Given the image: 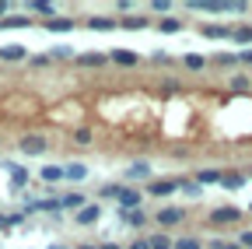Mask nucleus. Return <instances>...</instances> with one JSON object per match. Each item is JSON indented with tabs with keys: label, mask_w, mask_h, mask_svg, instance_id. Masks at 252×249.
<instances>
[{
	"label": "nucleus",
	"mask_w": 252,
	"mask_h": 249,
	"mask_svg": "<svg viewBox=\"0 0 252 249\" xmlns=\"http://www.w3.org/2000/svg\"><path fill=\"white\" fill-rule=\"evenodd\" d=\"M53 249H63V246H53Z\"/></svg>",
	"instance_id": "79ce46f5"
},
{
	"label": "nucleus",
	"mask_w": 252,
	"mask_h": 249,
	"mask_svg": "<svg viewBox=\"0 0 252 249\" xmlns=\"http://www.w3.org/2000/svg\"><path fill=\"white\" fill-rule=\"evenodd\" d=\"M231 88H235V91H249V88H252V77H249V74H235V77H231Z\"/></svg>",
	"instance_id": "f3484780"
},
{
	"label": "nucleus",
	"mask_w": 252,
	"mask_h": 249,
	"mask_svg": "<svg viewBox=\"0 0 252 249\" xmlns=\"http://www.w3.org/2000/svg\"><path fill=\"white\" fill-rule=\"evenodd\" d=\"M220 186L224 190H238V186H245V176L242 172H220Z\"/></svg>",
	"instance_id": "1a4fd4ad"
},
{
	"label": "nucleus",
	"mask_w": 252,
	"mask_h": 249,
	"mask_svg": "<svg viewBox=\"0 0 252 249\" xmlns=\"http://www.w3.org/2000/svg\"><path fill=\"white\" fill-rule=\"evenodd\" d=\"M98 214H102L98 207H94V204H88V207H81V211L74 214V221H77V225H94V221H98Z\"/></svg>",
	"instance_id": "423d86ee"
},
{
	"label": "nucleus",
	"mask_w": 252,
	"mask_h": 249,
	"mask_svg": "<svg viewBox=\"0 0 252 249\" xmlns=\"http://www.w3.org/2000/svg\"><path fill=\"white\" fill-rule=\"evenodd\" d=\"M28 182V172H21V169H14V186H25Z\"/></svg>",
	"instance_id": "2f4dec72"
},
{
	"label": "nucleus",
	"mask_w": 252,
	"mask_h": 249,
	"mask_svg": "<svg viewBox=\"0 0 252 249\" xmlns=\"http://www.w3.org/2000/svg\"><path fill=\"white\" fill-rule=\"evenodd\" d=\"M0 225H7V217H0Z\"/></svg>",
	"instance_id": "a19ab883"
},
{
	"label": "nucleus",
	"mask_w": 252,
	"mask_h": 249,
	"mask_svg": "<svg viewBox=\"0 0 252 249\" xmlns=\"http://www.w3.org/2000/svg\"><path fill=\"white\" fill-rule=\"evenodd\" d=\"M102 249H119V246H116V242H105V246H102Z\"/></svg>",
	"instance_id": "58836bf2"
},
{
	"label": "nucleus",
	"mask_w": 252,
	"mask_h": 249,
	"mask_svg": "<svg viewBox=\"0 0 252 249\" xmlns=\"http://www.w3.org/2000/svg\"><path fill=\"white\" fill-rule=\"evenodd\" d=\"M81 249H102V246H91V242H81Z\"/></svg>",
	"instance_id": "4c0bfd02"
},
{
	"label": "nucleus",
	"mask_w": 252,
	"mask_h": 249,
	"mask_svg": "<svg viewBox=\"0 0 252 249\" xmlns=\"http://www.w3.org/2000/svg\"><path fill=\"white\" fill-rule=\"evenodd\" d=\"M32 11H39V14H53V4H32Z\"/></svg>",
	"instance_id": "72a5a7b5"
},
{
	"label": "nucleus",
	"mask_w": 252,
	"mask_h": 249,
	"mask_svg": "<svg viewBox=\"0 0 252 249\" xmlns=\"http://www.w3.org/2000/svg\"><path fill=\"white\" fill-rule=\"evenodd\" d=\"M63 207H77V211H81V207H88V204H84L81 193H67V197H63Z\"/></svg>",
	"instance_id": "aec40b11"
},
{
	"label": "nucleus",
	"mask_w": 252,
	"mask_h": 249,
	"mask_svg": "<svg viewBox=\"0 0 252 249\" xmlns=\"http://www.w3.org/2000/svg\"><path fill=\"white\" fill-rule=\"evenodd\" d=\"M126 249H151V239H137V242H130Z\"/></svg>",
	"instance_id": "7c9ffc66"
},
{
	"label": "nucleus",
	"mask_w": 252,
	"mask_h": 249,
	"mask_svg": "<svg viewBox=\"0 0 252 249\" xmlns=\"http://www.w3.org/2000/svg\"><path fill=\"white\" fill-rule=\"evenodd\" d=\"M182 217H186V211H182V207H161V211L154 214V221L161 225V228H172V225H179V221H182Z\"/></svg>",
	"instance_id": "7ed1b4c3"
},
{
	"label": "nucleus",
	"mask_w": 252,
	"mask_h": 249,
	"mask_svg": "<svg viewBox=\"0 0 252 249\" xmlns=\"http://www.w3.org/2000/svg\"><path fill=\"white\" fill-rule=\"evenodd\" d=\"M235 221H242V211L238 207H217L214 214H210V225H235Z\"/></svg>",
	"instance_id": "f03ea898"
},
{
	"label": "nucleus",
	"mask_w": 252,
	"mask_h": 249,
	"mask_svg": "<svg viewBox=\"0 0 252 249\" xmlns=\"http://www.w3.org/2000/svg\"><path fill=\"white\" fill-rule=\"evenodd\" d=\"M46 28H49V32H70L74 21H70V18H49V21H46Z\"/></svg>",
	"instance_id": "f8f14e48"
},
{
	"label": "nucleus",
	"mask_w": 252,
	"mask_h": 249,
	"mask_svg": "<svg viewBox=\"0 0 252 249\" xmlns=\"http://www.w3.org/2000/svg\"><path fill=\"white\" fill-rule=\"evenodd\" d=\"M203 36H207V39H224V36H235V32H231V28H224V25H207Z\"/></svg>",
	"instance_id": "ddd939ff"
},
{
	"label": "nucleus",
	"mask_w": 252,
	"mask_h": 249,
	"mask_svg": "<svg viewBox=\"0 0 252 249\" xmlns=\"http://www.w3.org/2000/svg\"><path fill=\"white\" fill-rule=\"evenodd\" d=\"M249 176H252V172H249Z\"/></svg>",
	"instance_id": "37998d69"
},
{
	"label": "nucleus",
	"mask_w": 252,
	"mask_h": 249,
	"mask_svg": "<svg viewBox=\"0 0 252 249\" xmlns=\"http://www.w3.org/2000/svg\"><path fill=\"white\" fill-rule=\"evenodd\" d=\"M147 25H151L147 18H126L123 21V28H147Z\"/></svg>",
	"instance_id": "a878e982"
},
{
	"label": "nucleus",
	"mask_w": 252,
	"mask_h": 249,
	"mask_svg": "<svg viewBox=\"0 0 252 249\" xmlns=\"http://www.w3.org/2000/svg\"><path fill=\"white\" fill-rule=\"evenodd\" d=\"M119 193H123V186H102V197H112V200H119Z\"/></svg>",
	"instance_id": "cd10ccee"
},
{
	"label": "nucleus",
	"mask_w": 252,
	"mask_h": 249,
	"mask_svg": "<svg viewBox=\"0 0 252 249\" xmlns=\"http://www.w3.org/2000/svg\"><path fill=\"white\" fill-rule=\"evenodd\" d=\"M196 182H220V172L217 169H203V172H196Z\"/></svg>",
	"instance_id": "6ab92c4d"
},
{
	"label": "nucleus",
	"mask_w": 252,
	"mask_h": 249,
	"mask_svg": "<svg viewBox=\"0 0 252 249\" xmlns=\"http://www.w3.org/2000/svg\"><path fill=\"white\" fill-rule=\"evenodd\" d=\"M63 176H67V172L56 169V165H46V169H42V179H46V182H60Z\"/></svg>",
	"instance_id": "dca6fc26"
},
{
	"label": "nucleus",
	"mask_w": 252,
	"mask_h": 249,
	"mask_svg": "<svg viewBox=\"0 0 252 249\" xmlns=\"http://www.w3.org/2000/svg\"><path fill=\"white\" fill-rule=\"evenodd\" d=\"M242 64H252V49H245V53H242Z\"/></svg>",
	"instance_id": "e433bc0d"
},
{
	"label": "nucleus",
	"mask_w": 252,
	"mask_h": 249,
	"mask_svg": "<svg viewBox=\"0 0 252 249\" xmlns=\"http://www.w3.org/2000/svg\"><path fill=\"white\" fill-rule=\"evenodd\" d=\"M158 28H161V32H179V28H182V21H179V18H165Z\"/></svg>",
	"instance_id": "5701e85b"
},
{
	"label": "nucleus",
	"mask_w": 252,
	"mask_h": 249,
	"mask_svg": "<svg viewBox=\"0 0 252 249\" xmlns=\"http://www.w3.org/2000/svg\"><path fill=\"white\" fill-rule=\"evenodd\" d=\"M18 147H21L25 154H42V151L49 147V141H46L42 134H25V137L18 141Z\"/></svg>",
	"instance_id": "f257e3e1"
},
{
	"label": "nucleus",
	"mask_w": 252,
	"mask_h": 249,
	"mask_svg": "<svg viewBox=\"0 0 252 249\" xmlns=\"http://www.w3.org/2000/svg\"><path fill=\"white\" fill-rule=\"evenodd\" d=\"M0 60H7V64H14V60H28V49L25 46H4V49H0Z\"/></svg>",
	"instance_id": "6e6552de"
},
{
	"label": "nucleus",
	"mask_w": 252,
	"mask_h": 249,
	"mask_svg": "<svg viewBox=\"0 0 252 249\" xmlns=\"http://www.w3.org/2000/svg\"><path fill=\"white\" fill-rule=\"evenodd\" d=\"M70 137H74V144H91V130H88V127H77Z\"/></svg>",
	"instance_id": "4be33fe9"
},
{
	"label": "nucleus",
	"mask_w": 252,
	"mask_h": 249,
	"mask_svg": "<svg viewBox=\"0 0 252 249\" xmlns=\"http://www.w3.org/2000/svg\"><path fill=\"white\" fill-rule=\"evenodd\" d=\"M130 176H147V165L140 162V165H130Z\"/></svg>",
	"instance_id": "c9c22d12"
},
{
	"label": "nucleus",
	"mask_w": 252,
	"mask_h": 249,
	"mask_svg": "<svg viewBox=\"0 0 252 249\" xmlns=\"http://www.w3.org/2000/svg\"><path fill=\"white\" fill-rule=\"evenodd\" d=\"M151 249H175V239H168V232L151 235Z\"/></svg>",
	"instance_id": "4468645a"
},
{
	"label": "nucleus",
	"mask_w": 252,
	"mask_h": 249,
	"mask_svg": "<svg viewBox=\"0 0 252 249\" xmlns=\"http://www.w3.org/2000/svg\"><path fill=\"white\" fill-rule=\"evenodd\" d=\"M175 249H203V242L196 235H182V239H175Z\"/></svg>",
	"instance_id": "2eb2a0df"
},
{
	"label": "nucleus",
	"mask_w": 252,
	"mask_h": 249,
	"mask_svg": "<svg viewBox=\"0 0 252 249\" xmlns=\"http://www.w3.org/2000/svg\"><path fill=\"white\" fill-rule=\"evenodd\" d=\"M32 67H49V56H32Z\"/></svg>",
	"instance_id": "f704fd0d"
},
{
	"label": "nucleus",
	"mask_w": 252,
	"mask_h": 249,
	"mask_svg": "<svg viewBox=\"0 0 252 249\" xmlns=\"http://www.w3.org/2000/svg\"><path fill=\"white\" fill-rule=\"evenodd\" d=\"M235 60H242V56H231V53H217V64H220V67H231Z\"/></svg>",
	"instance_id": "bb28decb"
},
{
	"label": "nucleus",
	"mask_w": 252,
	"mask_h": 249,
	"mask_svg": "<svg viewBox=\"0 0 252 249\" xmlns=\"http://www.w3.org/2000/svg\"><path fill=\"white\" fill-rule=\"evenodd\" d=\"M186 67H189V71H203V56H193V53H189V56H186Z\"/></svg>",
	"instance_id": "393cba45"
},
{
	"label": "nucleus",
	"mask_w": 252,
	"mask_h": 249,
	"mask_svg": "<svg viewBox=\"0 0 252 249\" xmlns=\"http://www.w3.org/2000/svg\"><path fill=\"white\" fill-rule=\"evenodd\" d=\"M119 207H123V211H140V190H133V186H123Z\"/></svg>",
	"instance_id": "39448f33"
},
{
	"label": "nucleus",
	"mask_w": 252,
	"mask_h": 249,
	"mask_svg": "<svg viewBox=\"0 0 252 249\" xmlns=\"http://www.w3.org/2000/svg\"><path fill=\"white\" fill-rule=\"evenodd\" d=\"M67 176L70 179H84V165H67Z\"/></svg>",
	"instance_id": "c756f323"
},
{
	"label": "nucleus",
	"mask_w": 252,
	"mask_h": 249,
	"mask_svg": "<svg viewBox=\"0 0 252 249\" xmlns=\"http://www.w3.org/2000/svg\"><path fill=\"white\" fill-rule=\"evenodd\" d=\"M32 18H25V14H14V18H7V21H0V28H21V25H28Z\"/></svg>",
	"instance_id": "412c9836"
},
{
	"label": "nucleus",
	"mask_w": 252,
	"mask_h": 249,
	"mask_svg": "<svg viewBox=\"0 0 252 249\" xmlns=\"http://www.w3.org/2000/svg\"><path fill=\"white\" fill-rule=\"evenodd\" d=\"M123 217H126L130 225H137V228H140V225L147 221V214H144V211H123Z\"/></svg>",
	"instance_id": "a211bd4d"
},
{
	"label": "nucleus",
	"mask_w": 252,
	"mask_h": 249,
	"mask_svg": "<svg viewBox=\"0 0 252 249\" xmlns=\"http://www.w3.org/2000/svg\"><path fill=\"white\" fill-rule=\"evenodd\" d=\"M112 64H119V67H137V53H130V49H116V53H112Z\"/></svg>",
	"instance_id": "9d476101"
},
{
	"label": "nucleus",
	"mask_w": 252,
	"mask_h": 249,
	"mask_svg": "<svg viewBox=\"0 0 252 249\" xmlns=\"http://www.w3.org/2000/svg\"><path fill=\"white\" fill-rule=\"evenodd\" d=\"M179 186H186V182H175V179H154L151 186H147V193H154V197H168V193H175Z\"/></svg>",
	"instance_id": "20e7f679"
},
{
	"label": "nucleus",
	"mask_w": 252,
	"mask_h": 249,
	"mask_svg": "<svg viewBox=\"0 0 252 249\" xmlns=\"http://www.w3.org/2000/svg\"><path fill=\"white\" fill-rule=\"evenodd\" d=\"M88 28H94V32H112L116 21H112V18H102V14H94V18H88Z\"/></svg>",
	"instance_id": "9b49d317"
},
{
	"label": "nucleus",
	"mask_w": 252,
	"mask_h": 249,
	"mask_svg": "<svg viewBox=\"0 0 252 249\" xmlns=\"http://www.w3.org/2000/svg\"><path fill=\"white\" fill-rule=\"evenodd\" d=\"M235 42H252V28H235Z\"/></svg>",
	"instance_id": "b1692460"
},
{
	"label": "nucleus",
	"mask_w": 252,
	"mask_h": 249,
	"mask_svg": "<svg viewBox=\"0 0 252 249\" xmlns=\"http://www.w3.org/2000/svg\"><path fill=\"white\" fill-rule=\"evenodd\" d=\"M238 242H242V249H252V232H242Z\"/></svg>",
	"instance_id": "473e14b6"
},
{
	"label": "nucleus",
	"mask_w": 252,
	"mask_h": 249,
	"mask_svg": "<svg viewBox=\"0 0 252 249\" xmlns=\"http://www.w3.org/2000/svg\"><path fill=\"white\" fill-rule=\"evenodd\" d=\"M109 60H112V56H102V53H81L77 64H81V67H105Z\"/></svg>",
	"instance_id": "0eeeda50"
},
{
	"label": "nucleus",
	"mask_w": 252,
	"mask_h": 249,
	"mask_svg": "<svg viewBox=\"0 0 252 249\" xmlns=\"http://www.w3.org/2000/svg\"><path fill=\"white\" fill-rule=\"evenodd\" d=\"M210 249H242V246H235V242H224V239H214V242H210Z\"/></svg>",
	"instance_id": "c85d7f7f"
},
{
	"label": "nucleus",
	"mask_w": 252,
	"mask_h": 249,
	"mask_svg": "<svg viewBox=\"0 0 252 249\" xmlns=\"http://www.w3.org/2000/svg\"><path fill=\"white\" fill-rule=\"evenodd\" d=\"M4 11H7V4H4V0H0V14H4Z\"/></svg>",
	"instance_id": "ea45409f"
}]
</instances>
